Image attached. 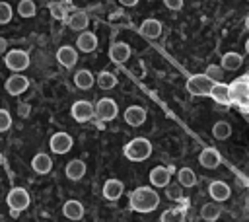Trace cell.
Masks as SVG:
<instances>
[{
	"instance_id": "cell-1",
	"label": "cell",
	"mask_w": 249,
	"mask_h": 222,
	"mask_svg": "<svg viewBox=\"0 0 249 222\" xmlns=\"http://www.w3.org/2000/svg\"><path fill=\"white\" fill-rule=\"evenodd\" d=\"M128 203L134 212H152L160 204V195L152 187H136L130 193Z\"/></svg>"
},
{
	"instance_id": "cell-2",
	"label": "cell",
	"mask_w": 249,
	"mask_h": 222,
	"mask_svg": "<svg viewBox=\"0 0 249 222\" xmlns=\"http://www.w3.org/2000/svg\"><path fill=\"white\" fill-rule=\"evenodd\" d=\"M123 154H124V158L130 160V162H144V160H148L150 154H152V142H150L148 138H142V136L132 138V140L124 146Z\"/></svg>"
},
{
	"instance_id": "cell-3",
	"label": "cell",
	"mask_w": 249,
	"mask_h": 222,
	"mask_svg": "<svg viewBox=\"0 0 249 222\" xmlns=\"http://www.w3.org/2000/svg\"><path fill=\"white\" fill-rule=\"evenodd\" d=\"M230 101L237 103L241 107V111H247L249 105V84H247V76H241L237 80H233L230 86Z\"/></svg>"
},
{
	"instance_id": "cell-4",
	"label": "cell",
	"mask_w": 249,
	"mask_h": 222,
	"mask_svg": "<svg viewBox=\"0 0 249 222\" xmlns=\"http://www.w3.org/2000/svg\"><path fill=\"white\" fill-rule=\"evenodd\" d=\"M29 193L23 189V187H14L8 191V197H6V203L10 206V212L12 216H18L21 210H25L29 206Z\"/></svg>"
},
{
	"instance_id": "cell-5",
	"label": "cell",
	"mask_w": 249,
	"mask_h": 222,
	"mask_svg": "<svg viewBox=\"0 0 249 222\" xmlns=\"http://www.w3.org/2000/svg\"><path fill=\"white\" fill-rule=\"evenodd\" d=\"M93 115L99 119V121H113L117 115H119V107H117V101L111 99V97H101L95 105H93Z\"/></svg>"
},
{
	"instance_id": "cell-6",
	"label": "cell",
	"mask_w": 249,
	"mask_h": 222,
	"mask_svg": "<svg viewBox=\"0 0 249 222\" xmlns=\"http://www.w3.org/2000/svg\"><path fill=\"white\" fill-rule=\"evenodd\" d=\"M4 62L14 74H18V72H21V70H25L29 66V55L25 51H21V49H12V51L6 53Z\"/></svg>"
},
{
	"instance_id": "cell-7",
	"label": "cell",
	"mask_w": 249,
	"mask_h": 222,
	"mask_svg": "<svg viewBox=\"0 0 249 222\" xmlns=\"http://www.w3.org/2000/svg\"><path fill=\"white\" fill-rule=\"evenodd\" d=\"M212 86H214V82L210 78H206L204 74H193L187 80V92L191 95H208Z\"/></svg>"
},
{
	"instance_id": "cell-8",
	"label": "cell",
	"mask_w": 249,
	"mask_h": 222,
	"mask_svg": "<svg viewBox=\"0 0 249 222\" xmlns=\"http://www.w3.org/2000/svg\"><path fill=\"white\" fill-rule=\"evenodd\" d=\"M70 115H72L74 121L86 123V121H89V119L93 117V105H91L89 101H86V99H78V101L72 103Z\"/></svg>"
},
{
	"instance_id": "cell-9",
	"label": "cell",
	"mask_w": 249,
	"mask_h": 222,
	"mask_svg": "<svg viewBox=\"0 0 249 222\" xmlns=\"http://www.w3.org/2000/svg\"><path fill=\"white\" fill-rule=\"evenodd\" d=\"M72 144H74V140H72V136L68 132H54L51 136V140H49V146H51V150L54 154H66V152H70Z\"/></svg>"
},
{
	"instance_id": "cell-10",
	"label": "cell",
	"mask_w": 249,
	"mask_h": 222,
	"mask_svg": "<svg viewBox=\"0 0 249 222\" xmlns=\"http://www.w3.org/2000/svg\"><path fill=\"white\" fill-rule=\"evenodd\" d=\"M171 171H173V167L156 166V167H152V169H150V175H148V179H150V183H152L154 187H165V185H169V179H171Z\"/></svg>"
},
{
	"instance_id": "cell-11",
	"label": "cell",
	"mask_w": 249,
	"mask_h": 222,
	"mask_svg": "<svg viewBox=\"0 0 249 222\" xmlns=\"http://www.w3.org/2000/svg\"><path fill=\"white\" fill-rule=\"evenodd\" d=\"M130 55H132L130 45H128V43H123V41L113 43V45H111V49H109V58H111L113 62H117V64L126 62V60L130 58Z\"/></svg>"
},
{
	"instance_id": "cell-12",
	"label": "cell",
	"mask_w": 249,
	"mask_h": 222,
	"mask_svg": "<svg viewBox=\"0 0 249 222\" xmlns=\"http://www.w3.org/2000/svg\"><path fill=\"white\" fill-rule=\"evenodd\" d=\"M4 88H6V92H8L10 95H21V93L29 88V80H27L25 76H21V74H14V76H10V78L6 80Z\"/></svg>"
},
{
	"instance_id": "cell-13",
	"label": "cell",
	"mask_w": 249,
	"mask_h": 222,
	"mask_svg": "<svg viewBox=\"0 0 249 222\" xmlns=\"http://www.w3.org/2000/svg\"><path fill=\"white\" fill-rule=\"evenodd\" d=\"M146 109L142 107V105H130V107H126V111H124V123L126 125H130V127H140V125H144V121H146Z\"/></svg>"
},
{
	"instance_id": "cell-14",
	"label": "cell",
	"mask_w": 249,
	"mask_h": 222,
	"mask_svg": "<svg viewBox=\"0 0 249 222\" xmlns=\"http://www.w3.org/2000/svg\"><path fill=\"white\" fill-rule=\"evenodd\" d=\"M56 60H58L60 66H64V68H72V66L78 62V53H76L74 47H70V45H62V47L56 51Z\"/></svg>"
},
{
	"instance_id": "cell-15",
	"label": "cell",
	"mask_w": 249,
	"mask_h": 222,
	"mask_svg": "<svg viewBox=\"0 0 249 222\" xmlns=\"http://www.w3.org/2000/svg\"><path fill=\"white\" fill-rule=\"evenodd\" d=\"M140 35L146 39H158L161 35V21L156 18H148L140 23Z\"/></svg>"
},
{
	"instance_id": "cell-16",
	"label": "cell",
	"mask_w": 249,
	"mask_h": 222,
	"mask_svg": "<svg viewBox=\"0 0 249 222\" xmlns=\"http://www.w3.org/2000/svg\"><path fill=\"white\" fill-rule=\"evenodd\" d=\"M220 162H222V158H220V154H218L216 148H202V152L198 154V164L202 167H206V169L218 167Z\"/></svg>"
},
{
	"instance_id": "cell-17",
	"label": "cell",
	"mask_w": 249,
	"mask_h": 222,
	"mask_svg": "<svg viewBox=\"0 0 249 222\" xmlns=\"http://www.w3.org/2000/svg\"><path fill=\"white\" fill-rule=\"evenodd\" d=\"M31 167H33L35 173L45 175V173H49V171L53 169V160H51L49 154H45V152H37V154L33 156V160H31Z\"/></svg>"
},
{
	"instance_id": "cell-18",
	"label": "cell",
	"mask_w": 249,
	"mask_h": 222,
	"mask_svg": "<svg viewBox=\"0 0 249 222\" xmlns=\"http://www.w3.org/2000/svg\"><path fill=\"white\" fill-rule=\"evenodd\" d=\"M84 204L76 199H68L64 204H62V214L68 218V220H82L84 218Z\"/></svg>"
},
{
	"instance_id": "cell-19",
	"label": "cell",
	"mask_w": 249,
	"mask_h": 222,
	"mask_svg": "<svg viewBox=\"0 0 249 222\" xmlns=\"http://www.w3.org/2000/svg\"><path fill=\"white\" fill-rule=\"evenodd\" d=\"M123 191H124L123 181H119V179H107L103 183V191L101 193H103V197L107 201H117V199H121Z\"/></svg>"
},
{
	"instance_id": "cell-20",
	"label": "cell",
	"mask_w": 249,
	"mask_h": 222,
	"mask_svg": "<svg viewBox=\"0 0 249 222\" xmlns=\"http://www.w3.org/2000/svg\"><path fill=\"white\" fill-rule=\"evenodd\" d=\"M208 95L216 103H220V105H231V101H230V90H228V84H224V82H216L212 86V90H210Z\"/></svg>"
},
{
	"instance_id": "cell-21",
	"label": "cell",
	"mask_w": 249,
	"mask_h": 222,
	"mask_svg": "<svg viewBox=\"0 0 249 222\" xmlns=\"http://www.w3.org/2000/svg\"><path fill=\"white\" fill-rule=\"evenodd\" d=\"M230 185L228 183H224V181H212L210 185H208V195L214 199V201H218V203H222V201H228L230 199Z\"/></svg>"
},
{
	"instance_id": "cell-22",
	"label": "cell",
	"mask_w": 249,
	"mask_h": 222,
	"mask_svg": "<svg viewBox=\"0 0 249 222\" xmlns=\"http://www.w3.org/2000/svg\"><path fill=\"white\" fill-rule=\"evenodd\" d=\"M64 173H66V177L68 179H72V181H78V179H82L84 175H86V164H84V160H70L68 164H66V167H64Z\"/></svg>"
},
{
	"instance_id": "cell-23",
	"label": "cell",
	"mask_w": 249,
	"mask_h": 222,
	"mask_svg": "<svg viewBox=\"0 0 249 222\" xmlns=\"http://www.w3.org/2000/svg\"><path fill=\"white\" fill-rule=\"evenodd\" d=\"M68 25H70V29H74V31H86L88 25H89V18H88V14H86L84 10H76V12H72L70 18H68Z\"/></svg>"
},
{
	"instance_id": "cell-24",
	"label": "cell",
	"mask_w": 249,
	"mask_h": 222,
	"mask_svg": "<svg viewBox=\"0 0 249 222\" xmlns=\"http://www.w3.org/2000/svg\"><path fill=\"white\" fill-rule=\"evenodd\" d=\"M78 49L82 53H93L97 49V37L91 33V31H82L78 35V41H76Z\"/></svg>"
},
{
	"instance_id": "cell-25",
	"label": "cell",
	"mask_w": 249,
	"mask_h": 222,
	"mask_svg": "<svg viewBox=\"0 0 249 222\" xmlns=\"http://www.w3.org/2000/svg\"><path fill=\"white\" fill-rule=\"evenodd\" d=\"M243 64V56L239 55V53H226L224 56H222V70H237L239 66Z\"/></svg>"
},
{
	"instance_id": "cell-26",
	"label": "cell",
	"mask_w": 249,
	"mask_h": 222,
	"mask_svg": "<svg viewBox=\"0 0 249 222\" xmlns=\"http://www.w3.org/2000/svg\"><path fill=\"white\" fill-rule=\"evenodd\" d=\"M74 84H76V88H80V90H89V88L93 86V74H91L89 70L82 68V70H78V72L74 74Z\"/></svg>"
},
{
	"instance_id": "cell-27",
	"label": "cell",
	"mask_w": 249,
	"mask_h": 222,
	"mask_svg": "<svg viewBox=\"0 0 249 222\" xmlns=\"http://www.w3.org/2000/svg\"><path fill=\"white\" fill-rule=\"evenodd\" d=\"M220 214H222V208L218 206V203H206V204H202V208H200V216H202V220H206V222L218 220Z\"/></svg>"
},
{
	"instance_id": "cell-28",
	"label": "cell",
	"mask_w": 249,
	"mask_h": 222,
	"mask_svg": "<svg viewBox=\"0 0 249 222\" xmlns=\"http://www.w3.org/2000/svg\"><path fill=\"white\" fill-rule=\"evenodd\" d=\"M95 84H97L101 90H111V88L117 86V76H115L113 72H109V70H103V72H99V74L95 76Z\"/></svg>"
},
{
	"instance_id": "cell-29",
	"label": "cell",
	"mask_w": 249,
	"mask_h": 222,
	"mask_svg": "<svg viewBox=\"0 0 249 222\" xmlns=\"http://www.w3.org/2000/svg\"><path fill=\"white\" fill-rule=\"evenodd\" d=\"M160 222H185V208H167L161 212L160 216Z\"/></svg>"
},
{
	"instance_id": "cell-30",
	"label": "cell",
	"mask_w": 249,
	"mask_h": 222,
	"mask_svg": "<svg viewBox=\"0 0 249 222\" xmlns=\"http://www.w3.org/2000/svg\"><path fill=\"white\" fill-rule=\"evenodd\" d=\"M177 179H179V185L181 187H195L196 185V175L191 167H181L177 171Z\"/></svg>"
},
{
	"instance_id": "cell-31",
	"label": "cell",
	"mask_w": 249,
	"mask_h": 222,
	"mask_svg": "<svg viewBox=\"0 0 249 222\" xmlns=\"http://www.w3.org/2000/svg\"><path fill=\"white\" fill-rule=\"evenodd\" d=\"M230 134H231V127H230V123H226V121H218V123H214V127H212V136H214V138H218V140H226Z\"/></svg>"
},
{
	"instance_id": "cell-32",
	"label": "cell",
	"mask_w": 249,
	"mask_h": 222,
	"mask_svg": "<svg viewBox=\"0 0 249 222\" xmlns=\"http://www.w3.org/2000/svg\"><path fill=\"white\" fill-rule=\"evenodd\" d=\"M35 12H37V6H35L33 0H19V4H18V14H19L21 18H33Z\"/></svg>"
},
{
	"instance_id": "cell-33",
	"label": "cell",
	"mask_w": 249,
	"mask_h": 222,
	"mask_svg": "<svg viewBox=\"0 0 249 222\" xmlns=\"http://www.w3.org/2000/svg\"><path fill=\"white\" fill-rule=\"evenodd\" d=\"M49 12H51V16H53L54 19H58V21H64V19H66V10H64V6H62L60 2H51V4H49Z\"/></svg>"
},
{
	"instance_id": "cell-34",
	"label": "cell",
	"mask_w": 249,
	"mask_h": 222,
	"mask_svg": "<svg viewBox=\"0 0 249 222\" xmlns=\"http://www.w3.org/2000/svg\"><path fill=\"white\" fill-rule=\"evenodd\" d=\"M222 74H224V72H222V68H220L218 64H208V66H206V70H204V76H206V78H210L214 84L222 80Z\"/></svg>"
},
{
	"instance_id": "cell-35",
	"label": "cell",
	"mask_w": 249,
	"mask_h": 222,
	"mask_svg": "<svg viewBox=\"0 0 249 222\" xmlns=\"http://www.w3.org/2000/svg\"><path fill=\"white\" fill-rule=\"evenodd\" d=\"M12 16H14V10L8 2H0V25L4 23H10L12 21Z\"/></svg>"
},
{
	"instance_id": "cell-36",
	"label": "cell",
	"mask_w": 249,
	"mask_h": 222,
	"mask_svg": "<svg viewBox=\"0 0 249 222\" xmlns=\"http://www.w3.org/2000/svg\"><path fill=\"white\" fill-rule=\"evenodd\" d=\"M12 127V117L6 109H0V132H6Z\"/></svg>"
},
{
	"instance_id": "cell-37",
	"label": "cell",
	"mask_w": 249,
	"mask_h": 222,
	"mask_svg": "<svg viewBox=\"0 0 249 222\" xmlns=\"http://www.w3.org/2000/svg\"><path fill=\"white\" fill-rule=\"evenodd\" d=\"M165 189H167V191H165V195H167L171 201H181V189H179L177 185H171V187H169V185H165Z\"/></svg>"
},
{
	"instance_id": "cell-38",
	"label": "cell",
	"mask_w": 249,
	"mask_h": 222,
	"mask_svg": "<svg viewBox=\"0 0 249 222\" xmlns=\"http://www.w3.org/2000/svg\"><path fill=\"white\" fill-rule=\"evenodd\" d=\"M163 4H165V8L175 10V12L183 8V0H163Z\"/></svg>"
},
{
	"instance_id": "cell-39",
	"label": "cell",
	"mask_w": 249,
	"mask_h": 222,
	"mask_svg": "<svg viewBox=\"0 0 249 222\" xmlns=\"http://www.w3.org/2000/svg\"><path fill=\"white\" fill-rule=\"evenodd\" d=\"M119 2H121L123 6H128V8H130V6H136V4H138V0H119Z\"/></svg>"
},
{
	"instance_id": "cell-40",
	"label": "cell",
	"mask_w": 249,
	"mask_h": 222,
	"mask_svg": "<svg viewBox=\"0 0 249 222\" xmlns=\"http://www.w3.org/2000/svg\"><path fill=\"white\" fill-rule=\"evenodd\" d=\"M27 111H29L27 103H21V105H19V115H23V117H25V115H27Z\"/></svg>"
},
{
	"instance_id": "cell-41",
	"label": "cell",
	"mask_w": 249,
	"mask_h": 222,
	"mask_svg": "<svg viewBox=\"0 0 249 222\" xmlns=\"http://www.w3.org/2000/svg\"><path fill=\"white\" fill-rule=\"evenodd\" d=\"M6 45H8V43H6V39H2V37H0V53H2V51H6Z\"/></svg>"
},
{
	"instance_id": "cell-42",
	"label": "cell",
	"mask_w": 249,
	"mask_h": 222,
	"mask_svg": "<svg viewBox=\"0 0 249 222\" xmlns=\"http://www.w3.org/2000/svg\"><path fill=\"white\" fill-rule=\"evenodd\" d=\"M4 164V156H2V152H0V166Z\"/></svg>"
}]
</instances>
